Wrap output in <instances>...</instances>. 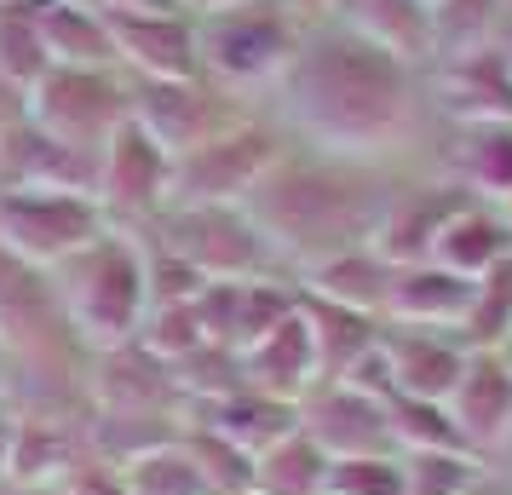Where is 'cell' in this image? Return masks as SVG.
Here are the masks:
<instances>
[{
    "mask_svg": "<svg viewBox=\"0 0 512 495\" xmlns=\"http://www.w3.org/2000/svg\"><path fill=\"white\" fill-rule=\"evenodd\" d=\"M334 24L403 64H432V24L420 0H328Z\"/></svg>",
    "mask_w": 512,
    "mask_h": 495,
    "instance_id": "obj_21",
    "label": "cell"
},
{
    "mask_svg": "<svg viewBox=\"0 0 512 495\" xmlns=\"http://www.w3.org/2000/svg\"><path fill=\"white\" fill-rule=\"evenodd\" d=\"M443 409L461 432V444L495 467L512 438V363L501 352H466V369Z\"/></svg>",
    "mask_w": 512,
    "mask_h": 495,
    "instance_id": "obj_15",
    "label": "cell"
},
{
    "mask_svg": "<svg viewBox=\"0 0 512 495\" xmlns=\"http://www.w3.org/2000/svg\"><path fill=\"white\" fill-rule=\"evenodd\" d=\"M300 306V283H277V277H231V283H202L196 294V317L202 334L225 352H248L277 329L288 311Z\"/></svg>",
    "mask_w": 512,
    "mask_h": 495,
    "instance_id": "obj_13",
    "label": "cell"
},
{
    "mask_svg": "<svg viewBox=\"0 0 512 495\" xmlns=\"http://www.w3.org/2000/svg\"><path fill=\"white\" fill-rule=\"evenodd\" d=\"M41 41H47L52 64H75V70H121L116 64V41L104 29V12L87 0H58L47 12H35Z\"/></svg>",
    "mask_w": 512,
    "mask_h": 495,
    "instance_id": "obj_27",
    "label": "cell"
},
{
    "mask_svg": "<svg viewBox=\"0 0 512 495\" xmlns=\"http://www.w3.org/2000/svg\"><path fill=\"white\" fill-rule=\"evenodd\" d=\"M52 70V52L41 41V24L24 6H0V87L12 98H29L35 81Z\"/></svg>",
    "mask_w": 512,
    "mask_h": 495,
    "instance_id": "obj_30",
    "label": "cell"
},
{
    "mask_svg": "<svg viewBox=\"0 0 512 495\" xmlns=\"http://www.w3.org/2000/svg\"><path fill=\"white\" fill-rule=\"evenodd\" d=\"M98 6H167V0H98Z\"/></svg>",
    "mask_w": 512,
    "mask_h": 495,
    "instance_id": "obj_43",
    "label": "cell"
},
{
    "mask_svg": "<svg viewBox=\"0 0 512 495\" xmlns=\"http://www.w3.org/2000/svg\"><path fill=\"white\" fill-rule=\"evenodd\" d=\"M179 449L196 461V472L208 478L213 495H219V490H254V455H248V449H236L225 432H213V426H202V421H185Z\"/></svg>",
    "mask_w": 512,
    "mask_h": 495,
    "instance_id": "obj_32",
    "label": "cell"
},
{
    "mask_svg": "<svg viewBox=\"0 0 512 495\" xmlns=\"http://www.w3.org/2000/svg\"><path fill=\"white\" fill-rule=\"evenodd\" d=\"M300 311L311 323V340H317V375L323 380H346L380 346V329H386L369 311L334 306V300H317V294H300Z\"/></svg>",
    "mask_w": 512,
    "mask_h": 495,
    "instance_id": "obj_24",
    "label": "cell"
},
{
    "mask_svg": "<svg viewBox=\"0 0 512 495\" xmlns=\"http://www.w3.org/2000/svg\"><path fill=\"white\" fill-rule=\"evenodd\" d=\"M12 386V357H6V346H0V392Z\"/></svg>",
    "mask_w": 512,
    "mask_h": 495,
    "instance_id": "obj_42",
    "label": "cell"
},
{
    "mask_svg": "<svg viewBox=\"0 0 512 495\" xmlns=\"http://www.w3.org/2000/svg\"><path fill=\"white\" fill-rule=\"evenodd\" d=\"M495 467H501V472L512 478V438H507V449H501V461H495Z\"/></svg>",
    "mask_w": 512,
    "mask_h": 495,
    "instance_id": "obj_44",
    "label": "cell"
},
{
    "mask_svg": "<svg viewBox=\"0 0 512 495\" xmlns=\"http://www.w3.org/2000/svg\"><path fill=\"white\" fill-rule=\"evenodd\" d=\"M219 495H259V490H219Z\"/></svg>",
    "mask_w": 512,
    "mask_h": 495,
    "instance_id": "obj_47",
    "label": "cell"
},
{
    "mask_svg": "<svg viewBox=\"0 0 512 495\" xmlns=\"http://www.w3.org/2000/svg\"><path fill=\"white\" fill-rule=\"evenodd\" d=\"M0 6H6V0H0Z\"/></svg>",
    "mask_w": 512,
    "mask_h": 495,
    "instance_id": "obj_49",
    "label": "cell"
},
{
    "mask_svg": "<svg viewBox=\"0 0 512 495\" xmlns=\"http://www.w3.org/2000/svg\"><path fill=\"white\" fill-rule=\"evenodd\" d=\"M52 495H133V490H127L121 467H110V461L93 455V449H81L70 467L52 478Z\"/></svg>",
    "mask_w": 512,
    "mask_h": 495,
    "instance_id": "obj_38",
    "label": "cell"
},
{
    "mask_svg": "<svg viewBox=\"0 0 512 495\" xmlns=\"http://www.w3.org/2000/svg\"><path fill=\"white\" fill-rule=\"evenodd\" d=\"M196 29V64L213 87L225 93H254V87H277L282 70L300 52V18L288 12V0H242L231 12L213 18H190Z\"/></svg>",
    "mask_w": 512,
    "mask_h": 495,
    "instance_id": "obj_4",
    "label": "cell"
},
{
    "mask_svg": "<svg viewBox=\"0 0 512 495\" xmlns=\"http://www.w3.org/2000/svg\"><path fill=\"white\" fill-rule=\"evenodd\" d=\"M98 208L121 231H144L173 202V156L127 116L98 150Z\"/></svg>",
    "mask_w": 512,
    "mask_h": 495,
    "instance_id": "obj_8",
    "label": "cell"
},
{
    "mask_svg": "<svg viewBox=\"0 0 512 495\" xmlns=\"http://www.w3.org/2000/svg\"><path fill=\"white\" fill-rule=\"evenodd\" d=\"M139 346L150 357H162V363H185L190 352H202L208 334H202L196 300H185V306H150L139 323Z\"/></svg>",
    "mask_w": 512,
    "mask_h": 495,
    "instance_id": "obj_36",
    "label": "cell"
},
{
    "mask_svg": "<svg viewBox=\"0 0 512 495\" xmlns=\"http://www.w3.org/2000/svg\"><path fill=\"white\" fill-rule=\"evenodd\" d=\"M466 202H478L466 185H403L386 196V208H380V225H374L369 248L380 260L392 265H420L432 260V242L443 236V225L466 208Z\"/></svg>",
    "mask_w": 512,
    "mask_h": 495,
    "instance_id": "obj_16",
    "label": "cell"
},
{
    "mask_svg": "<svg viewBox=\"0 0 512 495\" xmlns=\"http://www.w3.org/2000/svg\"><path fill=\"white\" fill-rule=\"evenodd\" d=\"M501 260H512V213L501 202H466L432 242V265L472 277V283L489 277Z\"/></svg>",
    "mask_w": 512,
    "mask_h": 495,
    "instance_id": "obj_20",
    "label": "cell"
},
{
    "mask_svg": "<svg viewBox=\"0 0 512 495\" xmlns=\"http://www.w3.org/2000/svg\"><path fill=\"white\" fill-rule=\"evenodd\" d=\"M110 219L98 208L93 190H52V185H0V248L18 260L52 271L87 248Z\"/></svg>",
    "mask_w": 512,
    "mask_h": 495,
    "instance_id": "obj_6",
    "label": "cell"
},
{
    "mask_svg": "<svg viewBox=\"0 0 512 495\" xmlns=\"http://www.w3.org/2000/svg\"><path fill=\"white\" fill-rule=\"evenodd\" d=\"M323 495H403V455H346V461H328Z\"/></svg>",
    "mask_w": 512,
    "mask_h": 495,
    "instance_id": "obj_37",
    "label": "cell"
},
{
    "mask_svg": "<svg viewBox=\"0 0 512 495\" xmlns=\"http://www.w3.org/2000/svg\"><path fill=\"white\" fill-rule=\"evenodd\" d=\"M173 12H185V18H213V12H231L242 0H167Z\"/></svg>",
    "mask_w": 512,
    "mask_h": 495,
    "instance_id": "obj_40",
    "label": "cell"
},
{
    "mask_svg": "<svg viewBox=\"0 0 512 495\" xmlns=\"http://www.w3.org/2000/svg\"><path fill=\"white\" fill-rule=\"evenodd\" d=\"M392 185L369 173V162H346V156H282L265 179H259L242 208L254 213L265 231L277 265L311 271V265L334 260L346 248H363L380 225Z\"/></svg>",
    "mask_w": 512,
    "mask_h": 495,
    "instance_id": "obj_2",
    "label": "cell"
},
{
    "mask_svg": "<svg viewBox=\"0 0 512 495\" xmlns=\"http://www.w3.org/2000/svg\"><path fill=\"white\" fill-rule=\"evenodd\" d=\"M512 334V260H501L472 288V311L461 323V340L472 352H501Z\"/></svg>",
    "mask_w": 512,
    "mask_h": 495,
    "instance_id": "obj_33",
    "label": "cell"
},
{
    "mask_svg": "<svg viewBox=\"0 0 512 495\" xmlns=\"http://www.w3.org/2000/svg\"><path fill=\"white\" fill-rule=\"evenodd\" d=\"M507 24H512V0H507Z\"/></svg>",
    "mask_w": 512,
    "mask_h": 495,
    "instance_id": "obj_48",
    "label": "cell"
},
{
    "mask_svg": "<svg viewBox=\"0 0 512 495\" xmlns=\"http://www.w3.org/2000/svg\"><path fill=\"white\" fill-rule=\"evenodd\" d=\"M242 375H248V386L271 392V398H288V403H300L311 386H323V375H317V340H311V323H305L300 306L288 311L259 346L242 352Z\"/></svg>",
    "mask_w": 512,
    "mask_h": 495,
    "instance_id": "obj_18",
    "label": "cell"
},
{
    "mask_svg": "<svg viewBox=\"0 0 512 495\" xmlns=\"http://www.w3.org/2000/svg\"><path fill=\"white\" fill-rule=\"evenodd\" d=\"M472 288H478L472 277H455V271H443V265H432V260L397 265L392 294H386V323L461 334L466 311H472Z\"/></svg>",
    "mask_w": 512,
    "mask_h": 495,
    "instance_id": "obj_17",
    "label": "cell"
},
{
    "mask_svg": "<svg viewBox=\"0 0 512 495\" xmlns=\"http://www.w3.org/2000/svg\"><path fill=\"white\" fill-rule=\"evenodd\" d=\"M466 352L472 346L461 334L386 323L380 329V380H386V392H403V398L449 403V392H455V380L466 369Z\"/></svg>",
    "mask_w": 512,
    "mask_h": 495,
    "instance_id": "obj_14",
    "label": "cell"
},
{
    "mask_svg": "<svg viewBox=\"0 0 512 495\" xmlns=\"http://www.w3.org/2000/svg\"><path fill=\"white\" fill-rule=\"evenodd\" d=\"M466 495H512V478H507L501 467H489V472H484V478H478V484H472Z\"/></svg>",
    "mask_w": 512,
    "mask_h": 495,
    "instance_id": "obj_41",
    "label": "cell"
},
{
    "mask_svg": "<svg viewBox=\"0 0 512 495\" xmlns=\"http://www.w3.org/2000/svg\"><path fill=\"white\" fill-rule=\"evenodd\" d=\"M104 29L116 41V64L121 75L139 81H196V29L185 12L173 6H98Z\"/></svg>",
    "mask_w": 512,
    "mask_h": 495,
    "instance_id": "obj_11",
    "label": "cell"
},
{
    "mask_svg": "<svg viewBox=\"0 0 512 495\" xmlns=\"http://www.w3.org/2000/svg\"><path fill=\"white\" fill-rule=\"evenodd\" d=\"M323 484H328V449L305 426H294L265 455H254V490L259 495H323Z\"/></svg>",
    "mask_w": 512,
    "mask_h": 495,
    "instance_id": "obj_29",
    "label": "cell"
},
{
    "mask_svg": "<svg viewBox=\"0 0 512 495\" xmlns=\"http://www.w3.org/2000/svg\"><path fill=\"white\" fill-rule=\"evenodd\" d=\"M0 495H52V490H18V484H6Z\"/></svg>",
    "mask_w": 512,
    "mask_h": 495,
    "instance_id": "obj_45",
    "label": "cell"
},
{
    "mask_svg": "<svg viewBox=\"0 0 512 495\" xmlns=\"http://www.w3.org/2000/svg\"><path fill=\"white\" fill-rule=\"evenodd\" d=\"M24 116L58 139L75 156H93L104 150V139L127 121V75L121 70H75V64H52L35 93L24 98Z\"/></svg>",
    "mask_w": 512,
    "mask_h": 495,
    "instance_id": "obj_7",
    "label": "cell"
},
{
    "mask_svg": "<svg viewBox=\"0 0 512 495\" xmlns=\"http://www.w3.org/2000/svg\"><path fill=\"white\" fill-rule=\"evenodd\" d=\"M438 110L455 127L478 121H512V75L501 52H478L461 64H438Z\"/></svg>",
    "mask_w": 512,
    "mask_h": 495,
    "instance_id": "obj_22",
    "label": "cell"
},
{
    "mask_svg": "<svg viewBox=\"0 0 512 495\" xmlns=\"http://www.w3.org/2000/svg\"><path fill=\"white\" fill-rule=\"evenodd\" d=\"M426 24H432V64H461L501 47L507 0H438Z\"/></svg>",
    "mask_w": 512,
    "mask_h": 495,
    "instance_id": "obj_28",
    "label": "cell"
},
{
    "mask_svg": "<svg viewBox=\"0 0 512 495\" xmlns=\"http://www.w3.org/2000/svg\"><path fill=\"white\" fill-rule=\"evenodd\" d=\"M127 116L139 121L167 156H190L196 144L248 121L231 104V93L213 87L208 75H196V81H139V75H127Z\"/></svg>",
    "mask_w": 512,
    "mask_h": 495,
    "instance_id": "obj_9",
    "label": "cell"
},
{
    "mask_svg": "<svg viewBox=\"0 0 512 495\" xmlns=\"http://www.w3.org/2000/svg\"><path fill=\"white\" fill-rule=\"evenodd\" d=\"M386 415H392V438L397 455H415V449H466L449 409L426 398H403V392H386Z\"/></svg>",
    "mask_w": 512,
    "mask_h": 495,
    "instance_id": "obj_35",
    "label": "cell"
},
{
    "mask_svg": "<svg viewBox=\"0 0 512 495\" xmlns=\"http://www.w3.org/2000/svg\"><path fill=\"white\" fill-rule=\"evenodd\" d=\"M18 403H12V392H0V490L12 484V444H18Z\"/></svg>",
    "mask_w": 512,
    "mask_h": 495,
    "instance_id": "obj_39",
    "label": "cell"
},
{
    "mask_svg": "<svg viewBox=\"0 0 512 495\" xmlns=\"http://www.w3.org/2000/svg\"><path fill=\"white\" fill-rule=\"evenodd\" d=\"M52 294L81 334L87 352H110L139 340V323L150 311V288H144V236L139 231H98L87 248H75L70 260L52 265Z\"/></svg>",
    "mask_w": 512,
    "mask_h": 495,
    "instance_id": "obj_3",
    "label": "cell"
},
{
    "mask_svg": "<svg viewBox=\"0 0 512 495\" xmlns=\"http://www.w3.org/2000/svg\"><path fill=\"white\" fill-rule=\"evenodd\" d=\"M277 93L305 139L323 156H346V162H374L380 150L403 144L420 110L415 64L357 41L340 24L317 41H300Z\"/></svg>",
    "mask_w": 512,
    "mask_h": 495,
    "instance_id": "obj_1",
    "label": "cell"
},
{
    "mask_svg": "<svg viewBox=\"0 0 512 495\" xmlns=\"http://www.w3.org/2000/svg\"><path fill=\"white\" fill-rule=\"evenodd\" d=\"M24 415V409H18ZM87 449L81 421H58V415H24L18 421V444H12V484L18 490H52V478L70 467Z\"/></svg>",
    "mask_w": 512,
    "mask_h": 495,
    "instance_id": "obj_26",
    "label": "cell"
},
{
    "mask_svg": "<svg viewBox=\"0 0 512 495\" xmlns=\"http://www.w3.org/2000/svg\"><path fill=\"white\" fill-rule=\"evenodd\" d=\"M392 260H380L369 242L363 248H346L334 260L311 265L300 277V294H317V300H334V306H351V311H369L386 323V294H392Z\"/></svg>",
    "mask_w": 512,
    "mask_h": 495,
    "instance_id": "obj_23",
    "label": "cell"
},
{
    "mask_svg": "<svg viewBox=\"0 0 512 495\" xmlns=\"http://www.w3.org/2000/svg\"><path fill=\"white\" fill-rule=\"evenodd\" d=\"M121 478H127L133 495H213L208 478L196 472V461L179 449V438L162 444V449H150V455H133V461L121 467Z\"/></svg>",
    "mask_w": 512,
    "mask_h": 495,
    "instance_id": "obj_34",
    "label": "cell"
},
{
    "mask_svg": "<svg viewBox=\"0 0 512 495\" xmlns=\"http://www.w3.org/2000/svg\"><path fill=\"white\" fill-rule=\"evenodd\" d=\"M489 472L472 449H415L403 455V495H466Z\"/></svg>",
    "mask_w": 512,
    "mask_h": 495,
    "instance_id": "obj_31",
    "label": "cell"
},
{
    "mask_svg": "<svg viewBox=\"0 0 512 495\" xmlns=\"http://www.w3.org/2000/svg\"><path fill=\"white\" fill-rule=\"evenodd\" d=\"M185 421H202V426H213V432H225L236 449L265 455L277 438H288V432L300 426V403L271 398V392H259V386H236V392H225V398H213V403H190Z\"/></svg>",
    "mask_w": 512,
    "mask_h": 495,
    "instance_id": "obj_19",
    "label": "cell"
},
{
    "mask_svg": "<svg viewBox=\"0 0 512 495\" xmlns=\"http://www.w3.org/2000/svg\"><path fill=\"white\" fill-rule=\"evenodd\" d=\"M455 185H466L478 202H512V121H478V127H455Z\"/></svg>",
    "mask_w": 512,
    "mask_h": 495,
    "instance_id": "obj_25",
    "label": "cell"
},
{
    "mask_svg": "<svg viewBox=\"0 0 512 495\" xmlns=\"http://www.w3.org/2000/svg\"><path fill=\"white\" fill-rule=\"evenodd\" d=\"M300 426L328 449V461H346V455H397L386 398L351 386V380L311 386L300 398Z\"/></svg>",
    "mask_w": 512,
    "mask_h": 495,
    "instance_id": "obj_12",
    "label": "cell"
},
{
    "mask_svg": "<svg viewBox=\"0 0 512 495\" xmlns=\"http://www.w3.org/2000/svg\"><path fill=\"white\" fill-rule=\"evenodd\" d=\"M144 236L179 254L202 283L277 277V254L242 202H173L144 225Z\"/></svg>",
    "mask_w": 512,
    "mask_h": 495,
    "instance_id": "obj_5",
    "label": "cell"
},
{
    "mask_svg": "<svg viewBox=\"0 0 512 495\" xmlns=\"http://www.w3.org/2000/svg\"><path fill=\"white\" fill-rule=\"evenodd\" d=\"M282 162V139L259 121H236L231 133L173 156V202H242ZM167 202V208H173Z\"/></svg>",
    "mask_w": 512,
    "mask_h": 495,
    "instance_id": "obj_10",
    "label": "cell"
},
{
    "mask_svg": "<svg viewBox=\"0 0 512 495\" xmlns=\"http://www.w3.org/2000/svg\"><path fill=\"white\" fill-rule=\"evenodd\" d=\"M501 357H507V363H512V334H507V346H501Z\"/></svg>",
    "mask_w": 512,
    "mask_h": 495,
    "instance_id": "obj_46",
    "label": "cell"
}]
</instances>
